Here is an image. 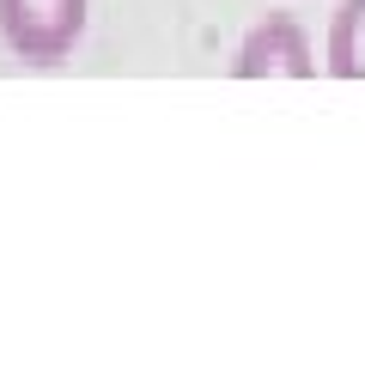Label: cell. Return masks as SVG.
Instances as JSON below:
<instances>
[{
  "mask_svg": "<svg viewBox=\"0 0 365 365\" xmlns=\"http://www.w3.org/2000/svg\"><path fill=\"white\" fill-rule=\"evenodd\" d=\"M91 0H0V43L25 67H61L79 49Z\"/></svg>",
  "mask_w": 365,
  "mask_h": 365,
  "instance_id": "cell-1",
  "label": "cell"
},
{
  "mask_svg": "<svg viewBox=\"0 0 365 365\" xmlns=\"http://www.w3.org/2000/svg\"><path fill=\"white\" fill-rule=\"evenodd\" d=\"M232 79H317V43L292 13H262L232 49Z\"/></svg>",
  "mask_w": 365,
  "mask_h": 365,
  "instance_id": "cell-2",
  "label": "cell"
},
{
  "mask_svg": "<svg viewBox=\"0 0 365 365\" xmlns=\"http://www.w3.org/2000/svg\"><path fill=\"white\" fill-rule=\"evenodd\" d=\"M323 67L335 79H365V0H341L323 37Z\"/></svg>",
  "mask_w": 365,
  "mask_h": 365,
  "instance_id": "cell-3",
  "label": "cell"
}]
</instances>
